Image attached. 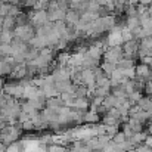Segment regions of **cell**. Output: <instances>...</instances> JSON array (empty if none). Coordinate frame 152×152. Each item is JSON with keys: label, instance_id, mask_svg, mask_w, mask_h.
Masks as SVG:
<instances>
[{"label": "cell", "instance_id": "1", "mask_svg": "<svg viewBox=\"0 0 152 152\" xmlns=\"http://www.w3.org/2000/svg\"><path fill=\"white\" fill-rule=\"evenodd\" d=\"M13 34H15V37H18V39H21L22 42H25V43H28L34 36H36V30H34V27H31L30 24H27V25H21V27H16L15 30H13Z\"/></svg>", "mask_w": 152, "mask_h": 152}, {"label": "cell", "instance_id": "2", "mask_svg": "<svg viewBox=\"0 0 152 152\" xmlns=\"http://www.w3.org/2000/svg\"><path fill=\"white\" fill-rule=\"evenodd\" d=\"M121 30H123V27H120L118 24L109 31V34H108V37L105 39L106 40V46H109V48H117V46H121V43H124L123 42V37H121Z\"/></svg>", "mask_w": 152, "mask_h": 152}, {"label": "cell", "instance_id": "3", "mask_svg": "<svg viewBox=\"0 0 152 152\" xmlns=\"http://www.w3.org/2000/svg\"><path fill=\"white\" fill-rule=\"evenodd\" d=\"M28 18H30V22L34 27H37V28L42 27V25H45L46 22H49L48 10H33V12H30Z\"/></svg>", "mask_w": 152, "mask_h": 152}, {"label": "cell", "instance_id": "4", "mask_svg": "<svg viewBox=\"0 0 152 152\" xmlns=\"http://www.w3.org/2000/svg\"><path fill=\"white\" fill-rule=\"evenodd\" d=\"M103 58L105 61L108 62H112V64H118L123 58H124V52H123V48L121 46H117V48H109L108 50H105L103 53Z\"/></svg>", "mask_w": 152, "mask_h": 152}, {"label": "cell", "instance_id": "5", "mask_svg": "<svg viewBox=\"0 0 152 152\" xmlns=\"http://www.w3.org/2000/svg\"><path fill=\"white\" fill-rule=\"evenodd\" d=\"M139 48H140V42L136 40V39H133V40H130V42H127V43H123L124 58H132V59H133V56H134L136 53H139Z\"/></svg>", "mask_w": 152, "mask_h": 152}, {"label": "cell", "instance_id": "6", "mask_svg": "<svg viewBox=\"0 0 152 152\" xmlns=\"http://www.w3.org/2000/svg\"><path fill=\"white\" fill-rule=\"evenodd\" d=\"M18 134L19 133H18V130L13 126H6V127H3V130L0 133V139H1L3 143H10V142H13L18 137Z\"/></svg>", "mask_w": 152, "mask_h": 152}, {"label": "cell", "instance_id": "7", "mask_svg": "<svg viewBox=\"0 0 152 152\" xmlns=\"http://www.w3.org/2000/svg\"><path fill=\"white\" fill-rule=\"evenodd\" d=\"M10 46H12V49H13V56H18V55H22V56H24V55L28 52L27 43L22 42L21 39H18V37H15V39L12 40Z\"/></svg>", "mask_w": 152, "mask_h": 152}, {"label": "cell", "instance_id": "8", "mask_svg": "<svg viewBox=\"0 0 152 152\" xmlns=\"http://www.w3.org/2000/svg\"><path fill=\"white\" fill-rule=\"evenodd\" d=\"M28 45H30L31 48H34V49L42 50V49L48 48V37H43V36H37V34H36V36L28 42Z\"/></svg>", "mask_w": 152, "mask_h": 152}, {"label": "cell", "instance_id": "9", "mask_svg": "<svg viewBox=\"0 0 152 152\" xmlns=\"http://www.w3.org/2000/svg\"><path fill=\"white\" fill-rule=\"evenodd\" d=\"M65 22H66V25H77L78 22H80V12H77V10H72V9H69L68 12H66V16H65Z\"/></svg>", "mask_w": 152, "mask_h": 152}, {"label": "cell", "instance_id": "10", "mask_svg": "<svg viewBox=\"0 0 152 152\" xmlns=\"http://www.w3.org/2000/svg\"><path fill=\"white\" fill-rule=\"evenodd\" d=\"M117 68H120V69H133L136 66H134V61L132 58H123L117 64Z\"/></svg>", "mask_w": 152, "mask_h": 152}, {"label": "cell", "instance_id": "11", "mask_svg": "<svg viewBox=\"0 0 152 152\" xmlns=\"http://www.w3.org/2000/svg\"><path fill=\"white\" fill-rule=\"evenodd\" d=\"M101 69L108 75V77H111V74L117 69V65L115 64H112V62H108V61H103L101 64Z\"/></svg>", "mask_w": 152, "mask_h": 152}, {"label": "cell", "instance_id": "12", "mask_svg": "<svg viewBox=\"0 0 152 152\" xmlns=\"http://www.w3.org/2000/svg\"><path fill=\"white\" fill-rule=\"evenodd\" d=\"M126 27H127L130 31H133V30L139 28V27H140L139 16H129V18H127V21H126Z\"/></svg>", "mask_w": 152, "mask_h": 152}, {"label": "cell", "instance_id": "13", "mask_svg": "<svg viewBox=\"0 0 152 152\" xmlns=\"http://www.w3.org/2000/svg\"><path fill=\"white\" fill-rule=\"evenodd\" d=\"M1 27H3V30H6V31H13V30L16 28V21H15V18L6 16Z\"/></svg>", "mask_w": 152, "mask_h": 152}, {"label": "cell", "instance_id": "14", "mask_svg": "<svg viewBox=\"0 0 152 152\" xmlns=\"http://www.w3.org/2000/svg\"><path fill=\"white\" fill-rule=\"evenodd\" d=\"M137 106H139L142 111L151 112V111H152V101H151V98H142L140 101L137 102Z\"/></svg>", "mask_w": 152, "mask_h": 152}, {"label": "cell", "instance_id": "15", "mask_svg": "<svg viewBox=\"0 0 152 152\" xmlns=\"http://www.w3.org/2000/svg\"><path fill=\"white\" fill-rule=\"evenodd\" d=\"M87 106H89V102L86 98H77L72 108H75L77 111H84V109H87Z\"/></svg>", "mask_w": 152, "mask_h": 152}, {"label": "cell", "instance_id": "16", "mask_svg": "<svg viewBox=\"0 0 152 152\" xmlns=\"http://www.w3.org/2000/svg\"><path fill=\"white\" fill-rule=\"evenodd\" d=\"M83 120L84 121H87V123H95V121H99V115H98V111H89V112H86L84 114V117H83Z\"/></svg>", "mask_w": 152, "mask_h": 152}, {"label": "cell", "instance_id": "17", "mask_svg": "<svg viewBox=\"0 0 152 152\" xmlns=\"http://www.w3.org/2000/svg\"><path fill=\"white\" fill-rule=\"evenodd\" d=\"M0 56H3V58H6V56H13V49H12V46H10V45L1 43V45H0Z\"/></svg>", "mask_w": 152, "mask_h": 152}, {"label": "cell", "instance_id": "18", "mask_svg": "<svg viewBox=\"0 0 152 152\" xmlns=\"http://www.w3.org/2000/svg\"><path fill=\"white\" fill-rule=\"evenodd\" d=\"M121 37H123V42L124 43H127V42H130V40H133L134 37H133V33L124 25L123 27V30H121Z\"/></svg>", "mask_w": 152, "mask_h": 152}, {"label": "cell", "instance_id": "19", "mask_svg": "<svg viewBox=\"0 0 152 152\" xmlns=\"http://www.w3.org/2000/svg\"><path fill=\"white\" fill-rule=\"evenodd\" d=\"M9 9H10V4H7V3H0V18H6L7 13H9Z\"/></svg>", "mask_w": 152, "mask_h": 152}, {"label": "cell", "instance_id": "20", "mask_svg": "<svg viewBox=\"0 0 152 152\" xmlns=\"http://www.w3.org/2000/svg\"><path fill=\"white\" fill-rule=\"evenodd\" d=\"M140 46L146 48V49H152V37H145L140 40Z\"/></svg>", "mask_w": 152, "mask_h": 152}, {"label": "cell", "instance_id": "21", "mask_svg": "<svg viewBox=\"0 0 152 152\" xmlns=\"http://www.w3.org/2000/svg\"><path fill=\"white\" fill-rule=\"evenodd\" d=\"M139 4H143V6H149V4H152V0H139Z\"/></svg>", "mask_w": 152, "mask_h": 152}, {"label": "cell", "instance_id": "22", "mask_svg": "<svg viewBox=\"0 0 152 152\" xmlns=\"http://www.w3.org/2000/svg\"><path fill=\"white\" fill-rule=\"evenodd\" d=\"M65 1H68L69 4H74V3H80L81 0H65Z\"/></svg>", "mask_w": 152, "mask_h": 152}, {"label": "cell", "instance_id": "23", "mask_svg": "<svg viewBox=\"0 0 152 152\" xmlns=\"http://www.w3.org/2000/svg\"><path fill=\"white\" fill-rule=\"evenodd\" d=\"M148 13H149V16H152V4L148 6Z\"/></svg>", "mask_w": 152, "mask_h": 152}, {"label": "cell", "instance_id": "24", "mask_svg": "<svg viewBox=\"0 0 152 152\" xmlns=\"http://www.w3.org/2000/svg\"><path fill=\"white\" fill-rule=\"evenodd\" d=\"M7 3H10V4H16V3H19V0H9Z\"/></svg>", "mask_w": 152, "mask_h": 152}, {"label": "cell", "instance_id": "25", "mask_svg": "<svg viewBox=\"0 0 152 152\" xmlns=\"http://www.w3.org/2000/svg\"><path fill=\"white\" fill-rule=\"evenodd\" d=\"M151 24H152V16H151Z\"/></svg>", "mask_w": 152, "mask_h": 152}]
</instances>
